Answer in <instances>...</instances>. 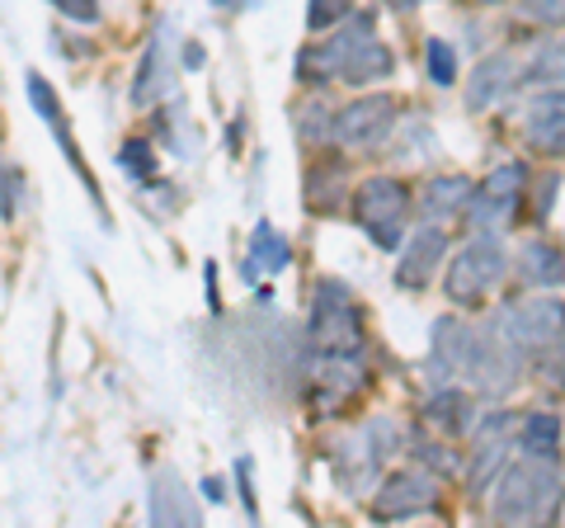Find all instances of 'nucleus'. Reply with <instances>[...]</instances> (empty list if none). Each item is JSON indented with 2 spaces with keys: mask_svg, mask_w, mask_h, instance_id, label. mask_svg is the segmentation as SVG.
<instances>
[{
  "mask_svg": "<svg viewBox=\"0 0 565 528\" xmlns=\"http://www.w3.org/2000/svg\"><path fill=\"white\" fill-rule=\"evenodd\" d=\"M392 72H396V52L377 39V24L367 10L344 33H334L330 43L302 52V76H340L349 85H373Z\"/></svg>",
  "mask_w": 565,
  "mask_h": 528,
  "instance_id": "nucleus-1",
  "label": "nucleus"
},
{
  "mask_svg": "<svg viewBox=\"0 0 565 528\" xmlns=\"http://www.w3.org/2000/svg\"><path fill=\"white\" fill-rule=\"evenodd\" d=\"M565 505V482L556 472V457H523L494 477V524H546Z\"/></svg>",
  "mask_w": 565,
  "mask_h": 528,
  "instance_id": "nucleus-2",
  "label": "nucleus"
},
{
  "mask_svg": "<svg viewBox=\"0 0 565 528\" xmlns=\"http://www.w3.org/2000/svg\"><path fill=\"white\" fill-rule=\"evenodd\" d=\"M307 336L321 355H359L363 349V311L353 303L349 284H340V278H321V284H316Z\"/></svg>",
  "mask_w": 565,
  "mask_h": 528,
  "instance_id": "nucleus-3",
  "label": "nucleus"
},
{
  "mask_svg": "<svg viewBox=\"0 0 565 528\" xmlns=\"http://www.w3.org/2000/svg\"><path fill=\"white\" fill-rule=\"evenodd\" d=\"M353 222L367 232V241L382 251H396L405 241V222H411V193L392 175L363 180V189L353 193Z\"/></svg>",
  "mask_w": 565,
  "mask_h": 528,
  "instance_id": "nucleus-4",
  "label": "nucleus"
},
{
  "mask_svg": "<svg viewBox=\"0 0 565 528\" xmlns=\"http://www.w3.org/2000/svg\"><path fill=\"white\" fill-rule=\"evenodd\" d=\"M500 278H504V245L494 241V232H481V236H471L462 251H457V260L448 264L444 293L457 307H481Z\"/></svg>",
  "mask_w": 565,
  "mask_h": 528,
  "instance_id": "nucleus-5",
  "label": "nucleus"
},
{
  "mask_svg": "<svg viewBox=\"0 0 565 528\" xmlns=\"http://www.w3.org/2000/svg\"><path fill=\"white\" fill-rule=\"evenodd\" d=\"M504 340L519 349V359H537L565 340V303L561 297H527V303L500 311Z\"/></svg>",
  "mask_w": 565,
  "mask_h": 528,
  "instance_id": "nucleus-6",
  "label": "nucleus"
},
{
  "mask_svg": "<svg viewBox=\"0 0 565 528\" xmlns=\"http://www.w3.org/2000/svg\"><path fill=\"white\" fill-rule=\"evenodd\" d=\"M523 184H527V166L523 161H509V166L494 170L490 180L471 193V203H467L476 232H500V226H514Z\"/></svg>",
  "mask_w": 565,
  "mask_h": 528,
  "instance_id": "nucleus-7",
  "label": "nucleus"
},
{
  "mask_svg": "<svg viewBox=\"0 0 565 528\" xmlns=\"http://www.w3.org/2000/svg\"><path fill=\"white\" fill-rule=\"evenodd\" d=\"M392 123H396V99H392V95H367V99H353V104H344V109L334 114L330 137H334L340 147L373 151V147L386 142Z\"/></svg>",
  "mask_w": 565,
  "mask_h": 528,
  "instance_id": "nucleus-8",
  "label": "nucleus"
},
{
  "mask_svg": "<svg viewBox=\"0 0 565 528\" xmlns=\"http://www.w3.org/2000/svg\"><path fill=\"white\" fill-rule=\"evenodd\" d=\"M438 505V477L434 472H419V467H405V472H392L377 496H373V515L377 519H411V515H424V509Z\"/></svg>",
  "mask_w": 565,
  "mask_h": 528,
  "instance_id": "nucleus-9",
  "label": "nucleus"
},
{
  "mask_svg": "<svg viewBox=\"0 0 565 528\" xmlns=\"http://www.w3.org/2000/svg\"><path fill=\"white\" fill-rule=\"evenodd\" d=\"M471 472H467V490L471 496H486L494 486V477L509 463V415H486L471 425Z\"/></svg>",
  "mask_w": 565,
  "mask_h": 528,
  "instance_id": "nucleus-10",
  "label": "nucleus"
},
{
  "mask_svg": "<svg viewBox=\"0 0 565 528\" xmlns=\"http://www.w3.org/2000/svg\"><path fill=\"white\" fill-rule=\"evenodd\" d=\"M29 99H33V109H39V118L47 123L52 133H57V142H62V151H66L71 170H76L81 180H85V189H90V199H95V208H99L104 226H109V208H104V193H99L95 175H90V166H85V156H81V147H76V133H71V123H66V114H62V99L52 95V85H47L43 76H29Z\"/></svg>",
  "mask_w": 565,
  "mask_h": 528,
  "instance_id": "nucleus-11",
  "label": "nucleus"
},
{
  "mask_svg": "<svg viewBox=\"0 0 565 528\" xmlns=\"http://www.w3.org/2000/svg\"><path fill=\"white\" fill-rule=\"evenodd\" d=\"M448 255V232L444 226H419V232L405 241V251H401V260H396V288H411V293H419V288H429L434 284V270H438V260Z\"/></svg>",
  "mask_w": 565,
  "mask_h": 528,
  "instance_id": "nucleus-12",
  "label": "nucleus"
},
{
  "mask_svg": "<svg viewBox=\"0 0 565 528\" xmlns=\"http://www.w3.org/2000/svg\"><path fill=\"white\" fill-rule=\"evenodd\" d=\"M523 137L542 156H565V91H542L523 109Z\"/></svg>",
  "mask_w": 565,
  "mask_h": 528,
  "instance_id": "nucleus-13",
  "label": "nucleus"
},
{
  "mask_svg": "<svg viewBox=\"0 0 565 528\" xmlns=\"http://www.w3.org/2000/svg\"><path fill=\"white\" fill-rule=\"evenodd\" d=\"M514 81H519V62L509 57V52H494V57H486V62L471 72L467 109H471V114H486L490 104H500L509 91H514Z\"/></svg>",
  "mask_w": 565,
  "mask_h": 528,
  "instance_id": "nucleus-14",
  "label": "nucleus"
},
{
  "mask_svg": "<svg viewBox=\"0 0 565 528\" xmlns=\"http://www.w3.org/2000/svg\"><path fill=\"white\" fill-rule=\"evenodd\" d=\"M288 264H292V245L282 241V232H274L269 222H259L250 232V251H245V260H241V278L255 284V278H264V274H282Z\"/></svg>",
  "mask_w": 565,
  "mask_h": 528,
  "instance_id": "nucleus-15",
  "label": "nucleus"
},
{
  "mask_svg": "<svg viewBox=\"0 0 565 528\" xmlns=\"http://www.w3.org/2000/svg\"><path fill=\"white\" fill-rule=\"evenodd\" d=\"M316 382H321V406L334 411L363 387V363L359 355H321L316 363Z\"/></svg>",
  "mask_w": 565,
  "mask_h": 528,
  "instance_id": "nucleus-16",
  "label": "nucleus"
},
{
  "mask_svg": "<svg viewBox=\"0 0 565 528\" xmlns=\"http://www.w3.org/2000/svg\"><path fill=\"white\" fill-rule=\"evenodd\" d=\"M199 505L189 500V490L180 486V472H156V486H151V524H199Z\"/></svg>",
  "mask_w": 565,
  "mask_h": 528,
  "instance_id": "nucleus-17",
  "label": "nucleus"
},
{
  "mask_svg": "<svg viewBox=\"0 0 565 528\" xmlns=\"http://www.w3.org/2000/svg\"><path fill=\"white\" fill-rule=\"evenodd\" d=\"M519 274L527 288H561L565 284V255L552 241H527L519 251Z\"/></svg>",
  "mask_w": 565,
  "mask_h": 528,
  "instance_id": "nucleus-18",
  "label": "nucleus"
},
{
  "mask_svg": "<svg viewBox=\"0 0 565 528\" xmlns=\"http://www.w3.org/2000/svg\"><path fill=\"white\" fill-rule=\"evenodd\" d=\"M424 415H429V425L448 430V434H471V425H476V406L462 387H438L429 397V406H424Z\"/></svg>",
  "mask_w": 565,
  "mask_h": 528,
  "instance_id": "nucleus-19",
  "label": "nucleus"
},
{
  "mask_svg": "<svg viewBox=\"0 0 565 528\" xmlns=\"http://www.w3.org/2000/svg\"><path fill=\"white\" fill-rule=\"evenodd\" d=\"M471 180H462V175H444V180H429L424 184V213H429V222H448L457 213H467L471 203Z\"/></svg>",
  "mask_w": 565,
  "mask_h": 528,
  "instance_id": "nucleus-20",
  "label": "nucleus"
},
{
  "mask_svg": "<svg viewBox=\"0 0 565 528\" xmlns=\"http://www.w3.org/2000/svg\"><path fill=\"white\" fill-rule=\"evenodd\" d=\"M519 448L527 453V457H556V448H561V415H552V411H533L519 425Z\"/></svg>",
  "mask_w": 565,
  "mask_h": 528,
  "instance_id": "nucleus-21",
  "label": "nucleus"
},
{
  "mask_svg": "<svg viewBox=\"0 0 565 528\" xmlns=\"http://www.w3.org/2000/svg\"><path fill=\"white\" fill-rule=\"evenodd\" d=\"M523 81L542 85V91H565V39H546L533 47V62H527Z\"/></svg>",
  "mask_w": 565,
  "mask_h": 528,
  "instance_id": "nucleus-22",
  "label": "nucleus"
},
{
  "mask_svg": "<svg viewBox=\"0 0 565 528\" xmlns=\"http://www.w3.org/2000/svg\"><path fill=\"white\" fill-rule=\"evenodd\" d=\"M166 91V57H161V43L147 47V57L137 66V81H132V104H156Z\"/></svg>",
  "mask_w": 565,
  "mask_h": 528,
  "instance_id": "nucleus-23",
  "label": "nucleus"
},
{
  "mask_svg": "<svg viewBox=\"0 0 565 528\" xmlns=\"http://www.w3.org/2000/svg\"><path fill=\"white\" fill-rule=\"evenodd\" d=\"M424 62H429V81L434 85H452L457 81V52H452V43L429 39V43H424Z\"/></svg>",
  "mask_w": 565,
  "mask_h": 528,
  "instance_id": "nucleus-24",
  "label": "nucleus"
},
{
  "mask_svg": "<svg viewBox=\"0 0 565 528\" xmlns=\"http://www.w3.org/2000/svg\"><path fill=\"white\" fill-rule=\"evenodd\" d=\"M353 10V0H311V10H307V24L311 33H326L344 20V14Z\"/></svg>",
  "mask_w": 565,
  "mask_h": 528,
  "instance_id": "nucleus-25",
  "label": "nucleus"
},
{
  "mask_svg": "<svg viewBox=\"0 0 565 528\" xmlns=\"http://www.w3.org/2000/svg\"><path fill=\"white\" fill-rule=\"evenodd\" d=\"M118 161H122V170H132L137 180H151V175H156V156H151L147 142H128L118 151Z\"/></svg>",
  "mask_w": 565,
  "mask_h": 528,
  "instance_id": "nucleus-26",
  "label": "nucleus"
},
{
  "mask_svg": "<svg viewBox=\"0 0 565 528\" xmlns=\"http://www.w3.org/2000/svg\"><path fill=\"white\" fill-rule=\"evenodd\" d=\"M523 14L546 29H565V0H523Z\"/></svg>",
  "mask_w": 565,
  "mask_h": 528,
  "instance_id": "nucleus-27",
  "label": "nucleus"
},
{
  "mask_svg": "<svg viewBox=\"0 0 565 528\" xmlns=\"http://www.w3.org/2000/svg\"><path fill=\"white\" fill-rule=\"evenodd\" d=\"M66 20H76V24H95L99 20V0H52Z\"/></svg>",
  "mask_w": 565,
  "mask_h": 528,
  "instance_id": "nucleus-28",
  "label": "nucleus"
},
{
  "mask_svg": "<svg viewBox=\"0 0 565 528\" xmlns=\"http://www.w3.org/2000/svg\"><path fill=\"white\" fill-rule=\"evenodd\" d=\"M14 189H20V170H6V175H0V218L14 213V208H10V193Z\"/></svg>",
  "mask_w": 565,
  "mask_h": 528,
  "instance_id": "nucleus-29",
  "label": "nucleus"
},
{
  "mask_svg": "<svg viewBox=\"0 0 565 528\" xmlns=\"http://www.w3.org/2000/svg\"><path fill=\"white\" fill-rule=\"evenodd\" d=\"M203 496H207V500H222V482L207 477V482H203Z\"/></svg>",
  "mask_w": 565,
  "mask_h": 528,
  "instance_id": "nucleus-30",
  "label": "nucleus"
},
{
  "mask_svg": "<svg viewBox=\"0 0 565 528\" xmlns=\"http://www.w3.org/2000/svg\"><path fill=\"white\" fill-rule=\"evenodd\" d=\"M396 10H415V6H424V0H392Z\"/></svg>",
  "mask_w": 565,
  "mask_h": 528,
  "instance_id": "nucleus-31",
  "label": "nucleus"
},
{
  "mask_svg": "<svg viewBox=\"0 0 565 528\" xmlns=\"http://www.w3.org/2000/svg\"><path fill=\"white\" fill-rule=\"evenodd\" d=\"M481 6H504V0H481Z\"/></svg>",
  "mask_w": 565,
  "mask_h": 528,
  "instance_id": "nucleus-32",
  "label": "nucleus"
},
{
  "mask_svg": "<svg viewBox=\"0 0 565 528\" xmlns=\"http://www.w3.org/2000/svg\"><path fill=\"white\" fill-rule=\"evenodd\" d=\"M561 345H565V340H561ZM561 368H565V359H561Z\"/></svg>",
  "mask_w": 565,
  "mask_h": 528,
  "instance_id": "nucleus-33",
  "label": "nucleus"
}]
</instances>
